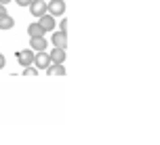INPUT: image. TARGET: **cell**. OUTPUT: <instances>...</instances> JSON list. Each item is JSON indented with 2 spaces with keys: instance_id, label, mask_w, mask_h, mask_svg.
Listing matches in <instances>:
<instances>
[{
  "instance_id": "6da1fadb",
  "label": "cell",
  "mask_w": 160,
  "mask_h": 145,
  "mask_svg": "<svg viewBox=\"0 0 160 145\" xmlns=\"http://www.w3.org/2000/svg\"><path fill=\"white\" fill-rule=\"evenodd\" d=\"M47 11L53 17H55V15H63L65 2H63V0H51V2H47Z\"/></svg>"
},
{
  "instance_id": "7a4b0ae2",
  "label": "cell",
  "mask_w": 160,
  "mask_h": 145,
  "mask_svg": "<svg viewBox=\"0 0 160 145\" xmlns=\"http://www.w3.org/2000/svg\"><path fill=\"white\" fill-rule=\"evenodd\" d=\"M34 57H36L34 51H19V53H17V61L23 65V67H28V65L34 63Z\"/></svg>"
},
{
  "instance_id": "3957f363",
  "label": "cell",
  "mask_w": 160,
  "mask_h": 145,
  "mask_svg": "<svg viewBox=\"0 0 160 145\" xmlns=\"http://www.w3.org/2000/svg\"><path fill=\"white\" fill-rule=\"evenodd\" d=\"M34 63H36V67H40V70H47L48 65H51V57H48V53H36V57H34Z\"/></svg>"
},
{
  "instance_id": "277c9868",
  "label": "cell",
  "mask_w": 160,
  "mask_h": 145,
  "mask_svg": "<svg viewBox=\"0 0 160 145\" xmlns=\"http://www.w3.org/2000/svg\"><path fill=\"white\" fill-rule=\"evenodd\" d=\"M30 11H32L34 17H42L44 13H47V2H42V0H36V2H32L30 4Z\"/></svg>"
},
{
  "instance_id": "5b68a950",
  "label": "cell",
  "mask_w": 160,
  "mask_h": 145,
  "mask_svg": "<svg viewBox=\"0 0 160 145\" xmlns=\"http://www.w3.org/2000/svg\"><path fill=\"white\" fill-rule=\"evenodd\" d=\"M38 23L42 25V30H44V32H51V30L55 27V19H53V15H51V13H44V15L40 17Z\"/></svg>"
},
{
  "instance_id": "8992f818",
  "label": "cell",
  "mask_w": 160,
  "mask_h": 145,
  "mask_svg": "<svg viewBox=\"0 0 160 145\" xmlns=\"http://www.w3.org/2000/svg\"><path fill=\"white\" fill-rule=\"evenodd\" d=\"M51 63H63V59H65V48H53L51 51Z\"/></svg>"
},
{
  "instance_id": "52a82bcc",
  "label": "cell",
  "mask_w": 160,
  "mask_h": 145,
  "mask_svg": "<svg viewBox=\"0 0 160 145\" xmlns=\"http://www.w3.org/2000/svg\"><path fill=\"white\" fill-rule=\"evenodd\" d=\"M53 44H55L57 48H68V36H65V32L53 34Z\"/></svg>"
},
{
  "instance_id": "ba28073f",
  "label": "cell",
  "mask_w": 160,
  "mask_h": 145,
  "mask_svg": "<svg viewBox=\"0 0 160 145\" xmlns=\"http://www.w3.org/2000/svg\"><path fill=\"white\" fill-rule=\"evenodd\" d=\"M48 42L44 40V36H40V38H32V51L36 53H42V51H47Z\"/></svg>"
},
{
  "instance_id": "9c48e42d",
  "label": "cell",
  "mask_w": 160,
  "mask_h": 145,
  "mask_svg": "<svg viewBox=\"0 0 160 145\" xmlns=\"http://www.w3.org/2000/svg\"><path fill=\"white\" fill-rule=\"evenodd\" d=\"M47 74L48 76H65V67L61 63H51L47 67Z\"/></svg>"
},
{
  "instance_id": "30bf717a",
  "label": "cell",
  "mask_w": 160,
  "mask_h": 145,
  "mask_svg": "<svg viewBox=\"0 0 160 145\" xmlns=\"http://www.w3.org/2000/svg\"><path fill=\"white\" fill-rule=\"evenodd\" d=\"M28 34H30L32 38H40V36H44L47 32L42 30V25H40V23H32L30 27H28Z\"/></svg>"
},
{
  "instance_id": "8fae6325",
  "label": "cell",
  "mask_w": 160,
  "mask_h": 145,
  "mask_svg": "<svg viewBox=\"0 0 160 145\" xmlns=\"http://www.w3.org/2000/svg\"><path fill=\"white\" fill-rule=\"evenodd\" d=\"M13 25H15V21H13V17H8V15L0 17V30H11Z\"/></svg>"
},
{
  "instance_id": "7c38bea8",
  "label": "cell",
  "mask_w": 160,
  "mask_h": 145,
  "mask_svg": "<svg viewBox=\"0 0 160 145\" xmlns=\"http://www.w3.org/2000/svg\"><path fill=\"white\" fill-rule=\"evenodd\" d=\"M32 2H34V0H17V4H19V7H30Z\"/></svg>"
},
{
  "instance_id": "4fadbf2b",
  "label": "cell",
  "mask_w": 160,
  "mask_h": 145,
  "mask_svg": "<svg viewBox=\"0 0 160 145\" xmlns=\"http://www.w3.org/2000/svg\"><path fill=\"white\" fill-rule=\"evenodd\" d=\"M23 74L25 76H36V70H32V67L28 65V70H23Z\"/></svg>"
},
{
  "instance_id": "5bb4252c",
  "label": "cell",
  "mask_w": 160,
  "mask_h": 145,
  "mask_svg": "<svg viewBox=\"0 0 160 145\" xmlns=\"http://www.w3.org/2000/svg\"><path fill=\"white\" fill-rule=\"evenodd\" d=\"M7 15V8H4V4H0V17Z\"/></svg>"
},
{
  "instance_id": "9a60e30c",
  "label": "cell",
  "mask_w": 160,
  "mask_h": 145,
  "mask_svg": "<svg viewBox=\"0 0 160 145\" xmlns=\"http://www.w3.org/2000/svg\"><path fill=\"white\" fill-rule=\"evenodd\" d=\"M4 63H7V61H4V57L0 55V70H2V67H4Z\"/></svg>"
},
{
  "instance_id": "2e32d148",
  "label": "cell",
  "mask_w": 160,
  "mask_h": 145,
  "mask_svg": "<svg viewBox=\"0 0 160 145\" xmlns=\"http://www.w3.org/2000/svg\"><path fill=\"white\" fill-rule=\"evenodd\" d=\"M7 2H11V0H0V4H7Z\"/></svg>"
}]
</instances>
